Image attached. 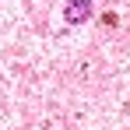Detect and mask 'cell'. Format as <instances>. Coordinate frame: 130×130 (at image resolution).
<instances>
[{
  "label": "cell",
  "instance_id": "cell-1",
  "mask_svg": "<svg viewBox=\"0 0 130 130\" xmlns=\"http://www.w3.org/2000/svg\"><path fill=\"white\" fill-rule=\"evenodd\" d=\"M88 18H91V4H88V0H70V4H67V21L70 25L88 21Z\"/></svg>",
  "mask_w": 130,
  "mask_h": 130
}]
</instances>
